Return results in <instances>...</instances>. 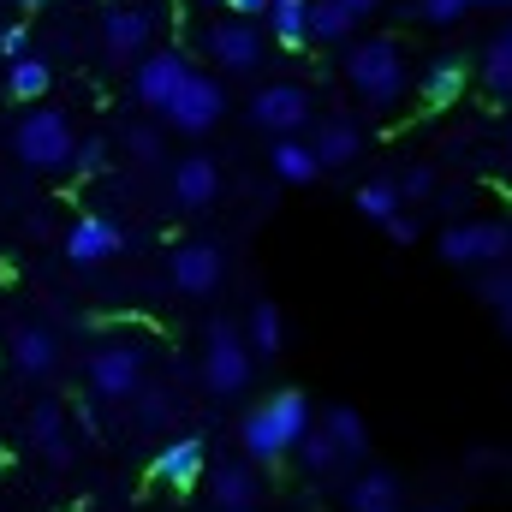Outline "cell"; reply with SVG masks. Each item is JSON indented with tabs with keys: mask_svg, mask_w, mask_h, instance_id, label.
I'll list each match as a JSON object with an SVG mask.
<instances>
[{
	"mask_svg": "<svg viewBox=\"0 0 512 512\" xmlns=\"http://www.w3.org/2000/svg\"><path fill=\"white\" fill-rule=\"evenodd\" d=\"M268 6H274V0H227L233 18H268Z\"/></svg>",
	"mask_w": 512,
	"mask_h": 512,
	"instance_id": "39",
	"label": "cell"
},
{
	"mask_svg": "<svg viewBox=\"0 0 512 512\" xmlns=\"http://www.w3.org/2000/svg\"><path fill=\"white\" fill-rule=\"evenodd\" d=\"M72 167H78V173H102V167H108V143H102V137H84L78 155H72Z\"/></svg>",
	"mask_w": 512,
	"mask_h": 512,
	"instance_id": "34",
	"label": "cell"
},
{
	"mask_svg": "<svg viewBox=\"0 0 512 512\" xmlns=\"http://www.w3.org/2000/svg\"><path fill=\"white\" fill-rule=\"evenodd\" d=\"M12 6H18V12H36V6H48V0H12Z\"/></svg>",
	"mask_w": 512,
	"mask_h": 512,
	"instance_id": "42",
	"label": "cell"
},
{
	"mask_svg": "<svg viewBox=\"0 0 512 512\" xmlns=\"http://www.w3.org/2000/svg\"><path fill=\"white\" fill-rule=\"evenodd\" d=\"M203 465H209V447H203L197 435H173V441H161V453H155L149 477H155V483H167V489H191V483L203 477Z\"/></svg>",
	"mask_w": 512,
	"mask_h": 512,
	"instance_id": "14",
	"label": "cell"
},
{
	"mask_svg": "<svg viewBox=\"0 0 512 512\" xmlns=\"http://www.w3.org/2000/svg\"><path fill=\"white\" fill-rule=\"evenodd\" d=\"M322 429L334 435V447H340V459H346V465L370 453V423H364V411H358V405H328V411H322Z\"/></svg>",
	"mask_w": 512,
	"mask_h": 512,
	"instance_id": "20",
	"label": "cell"
},
{
	"mask_svg": "<svg viewBox=\"0 0 512 512\" xmlns=\"http://www.w3.org/2000/svg\"><path fill=\"white\" fill-rule=\"evenodd\" d=\"M126 149L137 155V161H155V155H161V131H155V126H131L126 131Z\"/></svg>",
	"mask_w": 512,
	"mask_h": 512,
	"instance_id": "35",
	"label": "cell"
},
{
	"mask_svg": "<svg viewBox=\"0 0 512 512\" xmlns=\"http://www.w3.org/2000/svg\"><path fill=\"white\" fill-rule=\"evenodd\" d=\"M310 143H316V161H322V173H340V167H352V161L364 155V131L352 126L346 114H334V120H322Z\"/></svg>",
	"mask_w": 512,
	"mask_h": 512,
	"instance_id": "17",
	"label": "cell"
},
{
	"mask_svg": "<svg viewBox=\"0 0 512 512\" xmlns=\"http://www.w3.org/2000/svg\"><path fill=\"white\" fill-rule=\"evenodd\" d=\"M268 30L280 48H304L310 42V0H274L268 6Z\"/></svg>",
	"mask_w": 512,
	"mask_h": 512,
	"instance_id": "27",
	"label": "cell"
},
{
	"mask_svg": "<svg viewBox=\"0 0 512 512\" xmlns=\"http://www.w3.org/2000/svg\"><path fill=\"white\" fill-rule=\"evenodd\" d=\"M12 155L30 167V173H72V155H78V131L60 108H30L18 114L12 126Z\"/></svg>",
	"mask_w": 512,
	"mask_h": 512,
	"instance_id": "3",
	"label": "cell"
},
{
	"mask_svg": "<svg viewBox=\"0 0 512 512\" xmlns=\"http://www.w3.org/2000/svg\"><path fill=\"white\" fill-rule=\"evenodd\" d=\"M358 215L364 221H376V227H387L399 209H405V197H399V179H370V185H358Z\"/></svg>",
	"mask_w": 512,
	"mask_h": 512,
	"instance_id": "28",
	"label": "cell"
},
{
	"mask_svg": "<svg viewBox=\"0 0 512 512\" xmlns=\"http://www.w3.org/2000/svg\"><path fill=\"white\" fill-rule=\"evenodd\" d=\"M30 441L42 447V459H48V465H66V459H72V435H66V411L42 399V405L30 411Z\"/></svg>",
	"mask_w": 512,
	"mask_h": 512,
	"instance_id": "22",
	"label": "cell"
},
{
	"mask_svg": "<svg viewBox=\"0 0 512 512\" xmlns=\"http://www.w3.org/2000/svg\"><path fill=\"white\" fill-rule=\"evenodd\" d=\"M245 340H251L256 358H274L286 346V322H280V304L274 298H256L251 316H245Z\"/></svg>",
	"mask_w": 512,
	"mask_h": 512,
	"instance_id": "24",
	"label": "cell"
},
{
	"mask_svg": "<svg viewBox=\"0 0 512 512\" xmlns=\"http://www.w3.org/2000/svg\"><path fill=\"white\" fill-rule=\"evenodd\" d=\"M221 114H227V90H221V78L191 72L185 90L173 96V108H167L161 120H167V131H179V137H209V131L221 126Z\"/></svg>",
	"mask_w": 512,
	"mask_h": 512,
	"instance_id": "7",
	"label": "cell"
},
{
	"mask_svg": "<svg viewBox=\"0 0 512 512\" xmlns=\"http://www.w3.org/2000/svg\"><path fill=\"white\" fill-rule=\"evenodd\" d=\"M268 173H274L280 185H316V179H322L316 143H304V137H274V149H268Z\"/></svg>",
	"mask_w": 512,
	"mask_h": 512,
	"instance_id": "18",
	"label": "cell"
},
{
	"mask_svg": "<svg viewBox=\"0 0 512 512\" xmlns=\"http://www.w3.org/2000/svg\"><path fill=\"white\" fill-rule=\"evenodd\" d=\"M364 18L346 0H310V42H346Z\"/></svg>",
	"mask_w": 512,
	"mask_h": 512,
	"instance_id": "26",
	"label": "cell"
},
{
	"mask_svg": "<svg viewBox=\"0 0 512 512\" xmlns=\"http://www.w3.org/2000/svg\"><path fill=\"white\" fill-rule=\"evenodd\" d=\"M495 316H501V334L512 340V298H507V304H495Z\"/></svg>",
	"mask_w": 512,
	"mask_h": 512,
	"instance_id": "41",
	"label": "cell"
},
{
	"mask_svg": "<svg viewBox=\"0 0 512 512\" xmlns=\"http://www.w3.org/2000/svg\"><path fill=\"white\" fill-rule=\"evenodd\" d=\"M251 126L268 131V137H304V126H316V102H310L304 84L274 78L251 96Z\"/></svg>",
	"mask_w": 512,
	"mask_h": 512,
	"instance_id": "6",
	"label": "cell"
},
{
	"mask_svg": "<svg viewBox=\"0 0 512 512\" xmlns=\"http://www.w3.org/2000/svg\"><path fill=\"white\" fill-rule=\"evenodd\" d=\"M346 512H405V483L393 471H358L346 489Z\"/></svg>",
	"mask_w": 512,
	"mask_h": 512,
	"instance_id": "16",
	"label": "cell"
},
{
	"mask_svg": "<svg viewBox=\"0 0 512 512\" xmlns=\"http://www.w3.org/2000/svg\"><path fill=\"white\" fill-rule=\"evenodd\" d=\"M477 0H417V18L423 24H459Z\"/></svg>",
	"mask_w": 512,
	"mask_h": 512,
	"instance_id": "33",
	"label": "cell"
},
{
	"mask_svg": "<svg viewBox=\"0 0 512 512\" xmlns=\"http://www.w3.org/2000/svg\"><path fill=\"white\" fill-rule=\"evenodd\" d=\"M310 429H316L310 393H304V387H280V393H268L256 411H245L239 447H245V459H256V465H274V459H286Z\"/></svg>",
	"mask_w": 512,
	"mask_h": 512,
	"instance_id": "1",
	"label": "cell"
},
{
	"mask_svg": "<svg viewBox=\"0 0 512 512\" xmlns=\"http://www.w3.org/2000/svg\"><path fill=\"white\" fill-rule=\"evenodd\" d=\"M292 453H298V459H304V471H316V477H322V471H334V465H346V459H340V447H334V435H328L322 423H316Z\"/></svg>",
	"mask_w": 512,
	"mask_h": 512,
	"instance_id": "30",
	"label": "cell"
},
{
	"mask_svg": "<svg viewBox=\"0 0 512 512\" xmlns=\"http://www.w3.org/2000/svg\"><path fill=\"white\" fill-rule=\"evenodd\" d=\"M173 423V393H143L137 399V429H161Z\"/></svg>",
	"mask_w": 512,
	"mask_h": 512,
	"instance_id": "32",
	"label": "cell"
},
{
	"mask_svg": "<svg viewBox=\"0 0 512 512\" xmlns=\"http://www.w3.org/2000/svg\"><path fill=\"white\" fill-rule=\"evenodd\" d=\"M477 78H483V90H489V96H512V42H507V36H495V42H489V54H483V66H477Z\"/></svg>",
	"mask_w": 512,
	"mask_h": 512,
	"instance_id": "29",
	"label": "cell"
},
{
	"mask_svg": "<svg viewBox=\"0 0 512 512\" xmlns=\"http://www.w3.org/2000/svg\"><path fill=\"white\" fill-rule=\"evenodd\" d=\"M126 251V233L108 221V215H78L66 227V262L72 268H96V262H114Z\"/></svg>",
	"mask_w": 512,
	"mask_h": 512,
	"instance_id": "13",
	"label": "cell"
},
{
	"mask_svg": "<svg viewBox=\"0 0 512 512\" xmlns=\"http://www.w3.org/2000/svg\"><path fill=\"white\" fill-rule=\"evenodd\" d=\"M346 6H352L358 18H370V12H382V0H346Z\"/></svg>",
	"mask_w": 512,
	"mask_h": 512,
	"instance_id": "40",
	"label": "cell"
},
{
	"mask_svg": "<svg viewBox=\"0 0 512 512\" xmlns=\"http://www.w3.org/2000/svg\"><path fill=\"white\" fill-rule=\"evenodd\" d=\"M191 72H197V66H191L179 48H149V54L137 60V72H131V96H137L149 114H167Z\"/></svg>",
	"mask_w": 512,
	"mask_h": 512,
	"instance_id": "8",
	"label": "cell"
},
{
	"mask_svg": "<svg viewBox=\"0 0 512 512\" xmlns=\"http://www.w3.org/2000/svg\"><path fill=\"white\" fill-rule=\"evenodd\" d=\"M0 54H6V60H24V54H30V30H24V24H6V30H0Z\"/></svg>",
	"mask_w": 512,
	"mask_h": 512,
	"instance_id": "38",
	"label": "cell"
},
{
	"mask_svg": "<svg viewBox=\"0 0 512 512\" xmlns=\"http://www.w3.org/2000/svg\"><path fill=\"white\" fill-rule=\"evenodd\" d=\"M167 280L185 292V298H209L221 280H227V251L215 239H185L179 251L167 256Z\"/></svg>",
	"mask_w": 512,
	"mask_h": 512,
	"instance_id": "11",
	"label": "cell"
},
{
	"mask_svg": "<svg viewBox=\"0 0 512 512\" xmlns=\"http://www.w3.org/2000/svg\"><path fill=\"white\" fill-rule=\"evenodd\" d=\"M346 84H352V96H358L364 108H393V102L405 96V84H411L405 48H399L393 36H364V42H352V54H346Z\"/></svg>",
	"mask_w": 512,
	"mask_h": 512,
	"instance_id": "2",
	"label": "cell"
},
{
	"mask_svg": "<svg viewBox=\"0 0 512 512\" xmlns=\"http://www.w3.org/2000/svg\"><path fill=\"white\" fill-rule=\"evenodd\" d=\"M251 364H256L251 340L233 322H209V334H203V387L215 399H233V393L251 387Z\"/></svg>",
	"mask_w": 512,
	"mask_h": 512,
	"instance_id": "4",
	"label": "cell"
},
{
	"mask_svg": "<svg viewBox=\"0 0 512 512\" xmlns=\"http://www.w3.org/2000/svg\"><path fill=\"white\" fill-rule=\"evenodd\" d=\"M507 155H512V131H507Z\"/></svg>",
	"mask_w": 512,
	"mask_h": 512,
	"instance_id": "44",
	"label": "cell"
},
{
	"mask_svg": "<svg viewBox=\"0 0 512 512\" xmlns=\"http://www.w3.org/2000/svg\"><path fill=\"white\" fill-rule=\"evenodd\" d=\"M209 495H215V512H256V471L251 465H221L209 477Z\"/></svg>",
	"mask_w": 512,
	"mask_h": 512,
	"instance_id": "23",
	"label": "cell"
},
{
	"mask_svg": "<svg viewBox=\"0 0 512 512\" xmlns=\"http://www.w3.org/2000/svg\"><path fill=\"white\" fill-rule=\"evenodd\" d=\"M54 364H60V340L48 334V328H18L12 334V370L18 376H30V382H42V376H54Z\"/></svg>",
	"mask_w": 512,
	"mask_h": 512,
	"instance_id": "19",
	"label": "cell"
},
{
	"mask_svg": "<svg viewBox=\"0 0 512 512\" xmlns=\"http://www.w3.org/2000/svg\"><path fill=\"white\" fill-rule=\"evenodd\" d=\"M477 292H483V304H489V310H495V304H507V298H512V274H507V268L483 274V286H477Z\"/></svg>",
	"mask_w": 512,
	"mask_h": 512,
	"instance_id": "37",
	"label": "cell"
},
{
	"mask_svg": "<svg viewBox=\"0 0 512 512\" xmlns=\"http://www.w3.org/2000/svg\"><path fill=\"white\" fill-rule=\"evenodd\" d=\"M155 30H161V18L143 0H114L102 12V48H108V60H143L155 48Z\"/></svg>",
	"mask_w": 512,
	"mask_h": 512,
	"instance_id": "9",
	"label": "cell"
},
{
	"mask_svg": "<svg viewBox=\"0 0 512 512\" xmlns=\"http://www.w3.org/2000/svg\"><path fill=\"white\" fill-rule=\"evenodd\" d=\"M465 84H471V66L447 54V60H435V66L417 78V96H423L429 108H447V102H459V96H465Z\"/></svg>",
	"mask_w": 512,
	"mask_h": 512,
	"instance_id": "21",
	"label": "cell"
},
{
	"mask_svg": "<svg viewBox=\"0 0 512 512\" xmlns=\"http://www.w3.org/2000/svg\"><path fill=\"white\" fill-rule=\"evenodd\" d=\"M382 233L393 239V245H417V239H423V227H417V215H411V209H399V215L387 221Z\"/></svg>",
	"mask_w": 512,
	"mask_h": 512,
	"instance_id": "36",
	"label": "cell"
},
{
	"mask_svg": "<svg viewBox=\"0 0 512 512\" xmlns=\"http://www.w3.org/2000/svg\"><path fill=\"white\" fill-rule=\"evenodd\" d=\"M435 191H441V179H435L429 161H411V167L399 173V197H405V203H423V197H435Z\"/></svg>",
	"mask_w": 512,
	"mask_h": 512,
	"instance_id": "31",
	"label": "cell"
},
{
	"mask_svg": "<svg viewBox=\"0 0 512 512\" xmlns=\"http://www.w3.org/2000/svg\"><path fill=\"white\" fill-rule=\"evenodd\" d=\"M209 60L221 72H256L262 66V30H256V18L209 24Z\"/></svg>",
	"mask_w": 512,
	"mask_h": 512,
	"instance_id": "12",
	"label": "cell"
},
{
	"mask_svg": "<svg viewBox=\"0 0 512 512\" xmlns=\"http://www.w3.org/2000/svg\"><path fill=\"white\" fill-rule=\"evenodd\" d=\"M137 387H143V352L131 340H102L90 352V393L120 405V399H137Z\"/></svg>",
	"mask_w": 512,
	"mask_h": 512,
	"instance_id": "10",
	"label": "cell"
},
{
	"mask_svg": "<svg viewBox=\"0 0 512 512\" xmlns=\"http://www.w3.org/2000/svg\"><path fill=\"white\" fill-rule=\"evenodd\" d=\"M221 197V161L215 155H185L173 161V203L179 209H209Z\"/></svg>",
	"mask_w": 512,
	"mask_h": 512,
	"instance_id": "15",
	"label": "cell"
},
{
	"mask_svg": "<svg viewBox=\"0 0 512 512\" xmlns=\"http://www.w3.org/2000/svg\"><path fill=\"white\" fill-rule=\"evenodd\" d=\"M507 42H512V24H507Z\"/></svg>",
	"mask_w": 512,
	"mask_h": 512,
	"instance_id": "45",
	"label": "cell"
},
{
	"mask_svg": "<svg viewBox=\"0 0 512 512\" xmlns=\"http://www.w3.org/2000/svg\"><path fill=\"white\" fill-rule=\"evenodd\" d=\"M477 6H512V0H477Z\"/></svg>",
	"mask_w": 512,
	"mask_h": 512,
	"instance_id": "43",
	"label": "cell"
},
{
	"mask_svg": "<svg viewBox=\"0 0 512 512\" xmlns=\"http://www.w3.org/2000/svg\"><path fill=\"white\" fill-rule=\"evenodd\" d=\"M435 251L453 268H501L512 256V227L507 221H453V227H441Z\"/></svg>",
	"mask_w": 512,
	"mask_h": 512,
	"instance_id": "5",
	"label": "cell"
},
{
	"mask_svg": "<svg viewBox=\"0 0 512 512\" xmlns=\"http://www.w3.org/2000/svg\"><path fill=\"white\" fill-rule=\"evenodd\" d=\"M6 90H12V102H42V96L54 90V66L36 60V54L6 60Z\"/></svg>",
	"mask_w": 512,
	"mask_h": 512,
	"instance_id": "25",
	"label": "cell"
}]
</instances>
